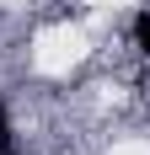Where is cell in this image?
Listing matches in <instances>:
<instances>
[{
	"mask_svg": "<svg viewBox=\"0 0 150 155\" xmlns=\"http://www.w3.org/2000/svg\"><path fill=\"white\" fill-rule=\"evenodd\" d=\"M134 48H139V54L150 59V5H145V11L134 16Z\"/></svg>",
	"mask_w": 150,
	"mask_h": 155,
	"instance_id": "1",
	"label": "cell"
}]
</instances>
